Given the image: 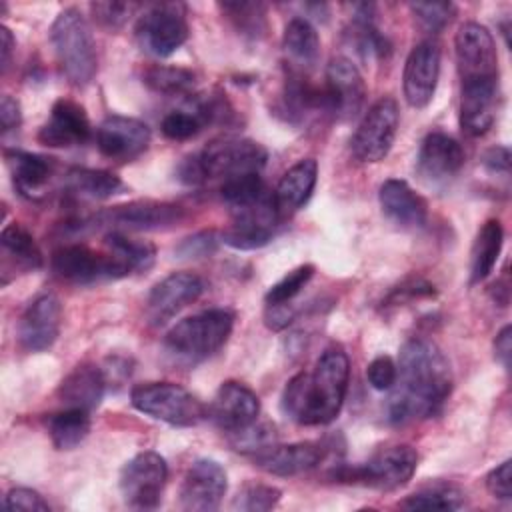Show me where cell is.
I'll return each mask as SVG.
<instances>
[{"instance_id":"obj_23","label":"cell","mask_w":512,"mask_h":512,"mask_svg":"<svg viewBox=\"0 0 512 512\" xmlns=\"http://www.w3.org/2000/svg\"><path fill=\"white\" fill-rule=\"evenodd\" d=\"M92 126L82 104L60 98L52 104L48 120L38 132V140L50 148H72L82 146L90 140Z\"/></svg>"},{"instance_id":"obj_38","label":"cell","mask_w":512,"mask_h":512,"mask_svg":"<svg viewBox=\"0 0 512 512\" xmlns=\"http://www.w3.org/2000/svg\"><path fill=\"white\" fill-rule=\"evenodd\" d=\"M142 82L158 94L188 96L190 90L194 88V72L180 66L156 64L144 70Z\"/></svg>"},{"instance_id":"obj_48","label":"cell","mask_w":512,"mask_h":512,"mask_svg":"<svg viewBox=\"0 0 512 512\" xmlns=\"http://www.w3.org/2000/svg\"><path fill=\"white\" fill-rule=\"evenodd\" d=\"M4 506L8 510H24V512H48L50 504L42 498L40 492L32 490V488H12L8 490V494L4 496Z\"/></svg>"},{"instance_id":"obj_24","label":"cell","mask_w":512,"mask_h":512,"mask_svg":"<svg viewBox=\"0 0 512 512\" xmlns=\"http://www.w3.org/2000/svg\"><path fill=\"white\" fill-rule=\"evenodd\" d=\"M326 448L320 442L266 444L250 454L252 462L272 476H298L316 468L324 458Z\"/></svg>"},{"instance_id":"obj_21","label":"cell","mask_w":512,"mask_h":512,"mask_svg":"<svg viewBox=\"0 0 512 512\" xmlns=\"http://www.w3.org/2000/svg\"><path fill=\"white\" fill-rule=\"evenodd\" d=\"M62 322V304L58 296L44 292L36 296L18 320V342L26 352L48 350L58 334Z\"/></svg>"},{"instance_id":"obj_20","label":"cell","mask_w":512,"mask_h":512,"mask_svg":"<svg viewBox=\"0 0 512 512\" xmlns=\"http://www.w3.org/2000/svg\"><path fill=\"white\" fill-rule=\"evenodd\" d=\"M150 138L148 124L130 116H106L96 128V148L104 158L116 162L138 158L148 148Z\"/></svg>"},{"instance_id":"obj_36","label":"cell","mask_w":512,"mask_h":512,"mask_svg":"<svg viewBox=\"0 0 512 512\" xmlns=\"http://www.w3.org/2000/svg\"><path fill=\"white\" fill-rule=\"evenodd\" d=\"M464 504V492L448 482H432L402 500L406 510H458Z\"/></svg>"},{"instance_id":"obj_31","label":"cell","mask_w":512,"mask_h":512,"mask_svg":"<svg viewBox=\"0 0 512 512\" xmlns=\"http://www.w3.org/2000/svg\"><path fill=\"white\" fill-rule=\"evenodd\" d=\"M502 244H504V230H502L500 220H496V218L486 220L472 242L470 284H480L482 280H486L492 274V270L498 262V256L502 252Z\"/></svg>"},{"instance_id":"obj_30","label":"cell","mask_w":512,"mask_h":512,"mask_svg":"<svg viewBox=\"0 0 512 512\" xmlns=\"http://www.w3.org/2000/svg\"><path fill=\"white\" fill-rule=\"evenodd\" d=\"M106 388L108 380L100 366L80 364L60 382L58 398L64 406H78L92 412L100 406Z\"/></svg>"},{"instance_id":"obj_55","label":"cell","mask_w":512,"mask_h":512,"mask_svg":"<svg viewBox=\"0 0 512 512\" xmlns=\"http://www.w3.org/2000/svg\"><path fill=\"white\" fill-rule=\"evenodd\" d=\"M14 48H16V40L10 32V28L0 26V68H2V72L8 70V66L12 62Z\"/></svg>"},{"instance_id":"obj_14","label":"cell","mask_w":512,"mask_h":512,"mask_svg":"<svg viewBox=\"0 0 512 512\" xmlns=\"http://www.w3.org/2000/svg\"><path fill=\"white\" fill-rule=\"evenodd\" d=\"M460 80H498V52L490 30L478 22L460 24L454 36Z\"/></svg>"},{"instance_id":"obj_39","label":"cell","mask_w":512,"mask_h":512,"mask_svg":"<svg viewBox=\"0 0 512 512\" xmlns=\"http://www.w3.org/2000/svg\"><path fill=\"white\" fill-rule=\"evenodd\" d=\"M266 194H270V190L266 188L260 174H240V176L226 178L220 184V198L230 210L248 206L264 198Z\"/></svg>"},{"instance_id":"obj_33","label":"cell","mask_w":512,"mask_h":512,"mask_svg":"<svg viewBox=\"0 0 512 512\" xmlns=\"http://www.w3.org/2000/svg\"><path fill=\"white\" fill-rule=\"evenodd\" d=\"M64 182L72 194L88 200H106L124 190V182L114 172L98 168H70Z\"/></svg>"},{"instance_id":"obj_29","label":"cell","mask_w":512,"mask_h":512,"mask_svg":"<svg viewBox=\"0 0 512 512\" xmlns=\"http://www.w3.org/2000/svg\"><path fill=\"white\" fill-rule=\"evenodd\" d=\"M282 50L290 72L308 74L320 60V36L312 22L302 16L288 20L282 34Z\"/></svg>"},{"instance_id":"obj_26","label":"cell","mask_w":512,"mask_h":512,"mask_svg":"<svg viewBox=\"0 0 512 512\" xmlns=\"http://www.w3.org/2000/svg\"><path fill=\"white\" fill-rule=\"evenodd\" d=\"M378 202L382 214L404 230L422 228L428 220V204L426 200L400 178H388L382 182L378 190Z\"/></svg>"},{"instance_id":"obj_49","label":"cell","mask_w":512,"mask_h":512,"mask_svg":"<svg viewBox=\"0 0 512 512\" xmlns=\"http://www.w3.org/2000/svg\"><path fill=\"white\" fill-rule=\"evenodd\" d=\"M486 488L498 500L512 498V462L504 460L486 474Z\"/></svg>"},{"instance_id":"obj_51","label":"cell","mask_w":512,"mask_h":512,"mask_svg":"<svg viewBox=\"0 0 512 512\" xmlns=\"http://www.w3.org/2000/svg\"><path fill=\"white\" fill-rule=\"evenodd\" d=\"M296 308L288 302V304H272V306H266L264 310V322L270 330H284L288 328L294 320H296Z\"/></svg>"},{"instance_id":"obj_16","label":"cell","mask_w":512,"mask_h":512,"mask_svg":"<svg viewBox=\"0 0 512 512\" xmlns=\"http://www.w3.org/2000/svg\"><path fill=\"white\" fill-rule=\"evenodd\" d=\"M324 90L330 114L342 122L360 114L366 100V84L358 66L344 56H336L326 66Z\"/></svg>"},{"instance_id":"obj_3","label":"cell","mask_w":512,"mask_h":512,"mask_svg":"<svg viewBox=\"0 0 512 512\" xmlns=\"http://www.w3.org/2000/svg\"><path fill=\"white\" fill-rule=\"evenodd\" d=\"M234 328V312L210 308L176 322L164 336V352L184 366H194L216 354Z\"/></svg>"},{"instance_id":"obj_25","label":"cell","mask_w":512,"mask_h":512,"mask_svg":"<svg viewBox=\"0 0 512 512\" xmlns=\"http://www.w3.org/2000/svg\"><path fill=\"white\" fill-rule=\"evenodd\" d=\"M498 80H464L460 88V126L468 136L486 134L498 110Z\"/></svg>"},{"instance_id":"obj_32","label":"cell","mask_w":512,"mask_h":512,"mask_svg":"<svg viewBox=\"0 0 512 512\" xmlns=\"http://www.w3.org/2000/svg\"><path fill=\"white\" fill-rule=\"evenodd\" d=\"M90 426V410L78 406H64L62 410L52 412L46 420L48 436L58 450H74L80 446L86 440Z\"/></svg>"},{"instance_id":"obj_15","label":"cell","mask_w":512,"mask_h":512,"mask_svg":"<svg viewBox=\"0 0 512 512\" xmlns=\"http://www.w3.org/2000/svg\"><path fill=\"white\" fill-rule=\"evenodd\" d=\"M228 490V476L220 462L212 458L194 460L180 484V506L190 512H214Z\"/></svg>"},{"instance_id":"obj_44","label":"cell","mask_w":512,"mask_h":512,"mask_svg":"<svg viewBox=\"0 0 512 512\" xmlns=\"http://www.w3.org/2000/svg\"><path fill=\"white\" fill-rule=\"evenodd\" d=\"M140 8L136 2H92L90 12L94 20L106 30L122 28L130 16Z\"/></svg>"},{"instance_id":"obj_42","label":"cell","mask_w":512,"mask_h":512,"mask_svg":"<svg viewBox=\"0 0 512 512\" xmlns=\"http://www.w3.org/2000/svg\"><path fill=\"white\" fill-rule=\"evenodd\" d=\"M206 124L202 122V118L192 110V108H182V110H172L168 112L162 122H160V130L168 140H190L194 138Z\"/></svg>"},{"instance_id":"obj_12","label":"cell","mask_w":512,"mask_h":512,"mask_svg":"<svg viewBox=\"0 0 512 512\" xmlns=\"http://www.w3.org/2000/svg\"><path fill=\"white\" fill-rule=\"evenodd\" d=\"M186 218L182 206L158 200H134L128 204L112 206L92 218H84L88 226H110L112 230H166Z\"/></svg>"},{"instance_id":"obj_46","label":"cell","mask_w":512,"mask_h":512,"mask_svg":"<svg viewBox=\"0 0 512 512\" xmlns=\"http://www.w3.org/2000/svg\"><path fill=\"white\" fill-rule=\"evenodd\" d=\"M218 242H222V240H220V234H216L214 230L196 232L182 240V244L176 248V254L180 258H204V256H210L212 252H216Z\"/></svg>"},{"instance_id":"obj_43","label":"cell","mask_w":512,"mask_h":512,"mask_svg":"<svg viewBox=\"0 0 512 512\" xmlns=\"http://www.w3.org/2000/svg\"><path fill=\"white\" fill-rule=\"evenodd\" d=\"M410 12L424 30L436 34L450 24L456 6L452 2H412Z\"/></svg>"},{"instance_id":"obj_52","label":"cell","mask_w":512,"mask_h":512,"mask_svg":"<svg viewBox=\"0 0 512 512\" xmlns=\"http://www.w3.org/2000/svg\"><path fill=\"white\" fill-rule=\"evenodd\" d=\"M482 164L490 174H500L506 178L510 174V150L506 146H494L486 150Z\"/></svg>"},{"instance_id":"obj_17","label":"cell","mask_w":512,"mask_h":512,"mask_svg":"<svg viewBox=\"0 0 512 512\" xmlns=\"http://www.w3.org/2000/svg\"><path fill=\"white\" fill-rule=\"evenodd\" d=\"M260 400L258 396L238 380H226L216 390L208 416L212 422L228 434H238L258 422Z\"/></svg>"},{"instance_id":"obj_47","label":"cell","mask_w":512,"mask_h":512,"mask_svg":"<svg viewBox=\"0 0 512 512\" xmlns=\"http://www.w3.org/2000/svg\"><path fill=\"white\" fill-rule=\"evenodd\" d=\"M396 376H398V366L396 362L386 356V354H380L376 356L368 368H366V378H368V384L378 390V392H386L394 386L396 382Z\"/></svg>"},{"instance_id":"obj_19","label":"cell","mask_w":512,"mask_h":512,"mask_svg":"<svg viewBox=\"0 0 512 512\" xmlns=\"http://www.w3.org/2000/svg\"><path fill=\"white\" fill-rule=\"evenodd\" d=\"M440 78V48L432 40L418 42L406 56L402 72V90L408 106L426 108Z\"/></svg>"},{"instance_id":"obj_11","label":"cell","mask_w":512,"mask_h":512,"mask_svg":"<svg viewBox=\"0 0 512 512\" xmlns=\"http://www.w3.org/2000/svg\"><path fill=\"white\" fill-rule=\"evenodd\" d=\"M168 480V464L154 450L132 456L120 470V492L124 502L136 510H154Z\"/></svg>"},{"instance_id":"obj_4","label":"cell","mask_w":512,"mask_h":512,"mask_svg":"<svg viewBox=\"0 0 512 512\" xmlns=\"http://www.w3.org/2000/svg\"><path fill=\"white\" fill-rule=\"evenodd\" d=\"M50 42L66 80L76 86H88L98 70L96 42L86 16L70 6L64 8L50 26Z\"/></svg>"},{"instance_id":"obj_18","label":"cell","mask_w":512,"mask_h":512,"mask_svg":"<svg viewBox=\"0 0 512 512\" xmlns=\"http://www.w3.org/2000/svg\"><path fill=\"white\" fill-rule=\"evenodd\" d=\"M204 290L206 282L202 276L194 272H172L152 286L146 300V314L152 324L160 326L196 302Z\"/></svg>"},{"instance_id":"obj_28","label":"cell","mask_w":512,"mask_h":512,"mask_svg":"<svg viewBox=\"0 0 512 512\" xmlns=\"http://www.w3.org/2000/svg\"><path fill=\"white\" fill-rule=\"evenodd\" d=\"M6 164L12 174L14 188L30 200H38L44 196V190L54 174V162L52 158H46L42 154L8 148L4 150Z\"/></svg>"},{"instance_id":"obj_7","label":"cell","mask_w":512,"mask_h":512,"mask_svg":"<svg viewBox=\"0 0 512 512\" xmlns=\"http://www.w3.org/2000/svg\"><path fill=\"white\" fill-rule=\"evenodd\" d=\"M134 34L144 52L156 58L172 56L188 38L186 6L180 2L152 4L140 14Z\"/></svg>"},{"instance_id":"obj_37","label":"cell","mask_w":512,"mask_h":512,"mask_svg":"<svg viewBox=\"0 0 512 512\" xmlns=\"http://www.w3.org/2000/svg\"><path fill=\"white\" fill-rule=\"evenodd\" d=\"M218 8L226 14L238 34L250 40H260L266 34V6L260 2H220Z\"/></svg>"},{"instance_id":"obj_50","label":"cell","mask_w":512,"mask_h":512,"mask_svg":"<svg viewBox=\"0 0 512 512\" xmlns=\"http://www.w3.org/2000/svg\"><path fill=\"white\" fill-rule=\"evenodd\" d=\"M176 178L182 182V184H188V186H198V184H204L208 178H206V172H204V166L200 162V156L198 152L194 154H188L180 160L178 168H176Z\"/></svg>"},{"instance_id":"obj_2","label":"cell","mask_w":512,"mask_h":512,"mask_svg":"<svg viewBox=\"0 0 512 512\" xmlns=\"http://www.w3.org/2000/svg\"><path fill=\"white\" fill-rule=\"evenodd\" d=\"M350 360L332 346L322 352L312 372L292 376L282 392V412L300 426H324L336 420L348 392Z\"/></svg>"},{"instance_id":"obj_1","label":"cell","mask_w":512,"mask_h":512,"mask_svg":"<svg viewBox=\"0 0 512 512\" xmlns=\"http://www.w3.org/2000/svg\"><path fill=\"white\" fill-rule=\"evenodd\" d=\"M398 376L386 402L388 422L402 426L436 416L452 392V372L442 350L426 338L400 348Z\"/></svg>"},{"instance_id":"obj_54","label":"cell","mask_w":512,"mask_h":512,"mask_svg":"<svg viewBox=\"0 0 512 512\" xmlns=\"http://www.w3.org/2000/svg\"><path fill=\"white\" fill-rule=\"evenodd\" d=\"M510 354H512V326L506 324L498 330L494 338V358L508 370Z\"/></svg>"},{"instance_id":"obj_34","label":"cell","mask_w":512,"mask_h":512,"mask_svg":"<svg viewBox=\"0 0 512 512\" xmlns=\"http://www.w3.org/2000/svg\"><path fill=\"white\" fill-rule=\"evenodd\" d=\"M0 244L4 254L16 264V268L26 270V272H34L38 268H42L44 258L42 252L34 240V236L18 222L6 224L2 228L0 234Z\"/></svg>"},{"instance_id":"obj_53","label":"cell","mask_w":512,"mask_h":512,"mask_svg":"<svg viewBox=\"0 0 512 512\" xmlns=\"http://www.w3.org/2000/svg\"><path fill=\"white\" fill-rule=\"evenodd\" d=\"M0 124H2L4 134L10 130H16L22 124L20 102L8 94H4L2 102H0Z\"/></svg>"},{"instance_id":"obj_40","label":"cell","mask_w":512,"mask_h":512,"mask_svg":"<svg viewBox=\"0 0 512 512\" xmlns=\"http://www.w3.org/2000/svg\"><path fill=\"white\" fill-rule=\"evenodd\" d=\"M282 498L280 488L262 482H246L234 496L232 508L242 512H266L278 506Z\"/></svg>"},{"instance_id":"obj_13","label":"cell","mask_w":512,"mask_h":512,"mask_svg":"<svg viewBox=\"0 0 512 512\" xmlns=\"http://www.w3.org/2000/svg\"><path fill=\"white\" fill-rule=\"evenodd\" d=\"M230 212L232 224L220 234V240L226 246L234 250H256L274 238L280 216L272 192L248 206L234 208Z\"/></svg>"},{"instance_id":"obj_10","label":"cell","mask_w":512,"mask_h":512,"mask_svg":"<svg viewBox=\"0 0 512 512\" xmlns=\"http://www.w3.org/2000/svg\"><path fill=\"white\" fill-rule=\"evenodd\" d=\"M52 270L72 284H96L130 276V270L110 252H96L84 244H64L52 254Z\"/></svg>"},{"instance_id":"obj_45","label":"cell","mask_w":512,"mask_h":512,"mask_svg":"<svg viewBox=\"0 0 512 512\" xmlns=\"http://www.w3.org/2000/svg\"><path fill=\"white\" fill-rule=\"evenodd\" d=\"M434 294H436V290L430 282H426L424 278H418V276H410L388 292V296L382 300V306L384 308L400 306L404 302H412L418 298H430Z\"/></svg>"},{"instance_id":"obj_5","label":"cell","mask_w":512,"mask_h":512,"mask_svg":"<svg viewBox=\"0 0 512 512\" xmlns=\"http://www.w3.org/2000/svg\"><path fill=\"white\" fill-rule=\"evenodd\" d=\"M132 406L164 424L190 428L208 416L204 402L174 382H144L130 390Z\"/></svg>"},{"instance_id":"obj_22","label":"cell","mask_w":512,"mask_h":512,"mask_svg":"<svg viewBox=\"0 0 512 512\" xmlns=\"http://www.w3.org/2000/svg\"><path fill=\"white\" fill-rule=\"evenodd\" d=\"M462 166L464 150L456 138L444 132H430L424 136L416 156V172L428 186L448 184Z\"/></svg>"},{"instance_id":"obj_41","label":"cell","mask_w":512,"mask_h":512,"mask_svg":"<svg viewBox=\"0 0 512 512\" xmlns=\"http://www.w3.org/2000/svg\"><path fill=\"white\" fill-rule=\"evenodd\" d=\"M316 268L314 264H300L294 270H290L288 274H284L276 284H272L264 296V304L272 306V304H288L292 302L302 288L312 280Z\"/></svg>"},{"instance_id":"obj_6","label":"cell","mask_w":512,"mask_h":512,"mask_svg":"<svg viewBox=\"0 0 512 512\" xmlns=\"http://www.w3.org/2000/svg\"><path fill=\"white\" fill-rule=\"evenodd\" d=\"M418 466V452L410 444H396L378 450L358 466L340 464L330 472L336 482L360 484L376 490H396L408 484Z\"/></svg>"},{"instance_id":"obj_9","label":"cell","mask_w":512,"mask_h":512,"mask_svg":"<svg viewBox=\"0 0 512 512\" xmlns=\"http://www.w3.org/2000/svg\"><path fill=\"white\" fill-rule=\"evenodd\" d=\"M400 124V110L394 98L382 96L376 100L366 114L362 116L360 124L356 126L350 150L358 162L374 164L386 158L390 152L396 132Z\"/></svg>"},{"instance_id":"obj_27","label":"cell","mask_w":512,"mask_h":512,"mask_svg":"<svg viewBox=\"0 0 512 512\" xmlns=\"http://www.w3.org/2000/svg\"><path fill=\"white\" fill-rule=\"evenodd\" d=\"M318 180V162L314 158H302L292 164L280 178L274 194V204L280 218L292 216L310 200Z\"/></svg>"},{"instance_id":"obj_35","label":"cell","mask_w":512,"mask_h":512,"mask_svg":"<svg viewBox=\"0 0 512 512\" xmlns=\"http://www.w3.org/2000/svg\"><path fill=\"white\" fill-rule=\"evenodd\" d=\"M104 244H106V250H110L130 270V274L150 270L156 260L154 244L126 236L120 230L108 232L104 236Z\"/></svg>"},{"instance_id":"obj_8","label":"cell","mask_w":512,"mask_h":512,"mask_svg":"<svg viewBox=\"0 0 512 512\" xmlns=\"http://www.w3.org/2000/svg\"><path fill=\"white\" fill-rule=\"evenodd\" d=\"M206 178H232L240 174H260L268 160V150L250 138L220 136L208 142L200 152Z\"/></svg>"}]
</instances>
